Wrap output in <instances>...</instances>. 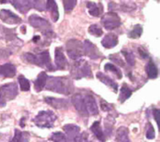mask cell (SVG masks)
I'll return each mask as SVG.
<instances>
[{
    "mask_svg": "<svg viewBox=\"0 0 160 142\" xmlns=\"http://www.w3.org/2000/svg\"><path fill=\"white\" fill-rule=\"evenodd\" d=\"M30 135L28 132H22L18 129L14 131V137L9 142H29Z\"/></svg>",
    "mask_w": 160,
    "mask_h": 142,
    "instance_id": "4316f807",
    "label": "cell"
},
{
    "mask_svg": "<svg viewBox=\"0 0 160 142\" xmlns=\"http://www.w3.org/2000/svg\"><path fill=\"white\" fill-rule=\"evenodd\" d=\"M6 104H7V102L3 99V97L1 96V95H0V108H4V107H6Z\"/></svg>",
    "mask_w": 160,
    "mask_h": 142,
    "instance_id": "ee69618b",
    "label": "cell"
},
{
    "mask_svg": "<svg viewBox=\"0 0 160 142\" xmlns=\"http://www.w3.org/2000/svg\"><path fill=\"white\" fill-rule=\"evenodd\" d=\"M145 70H146V73H147V76L149 79H152V80H155L158 78V68L157 66V65L155 64V62L150 59L149 62L147 63L146 66H145Z\"/></svg>",
    "mask_w": 160,
    "mask_h": 142,
    "instance_id": "d4e9b609",
    "label": "cell"
},
{
    "mask_svg": "<svg viewBox=\"0 0 160 142\" xmlns=\"http://www.w3.org/2000/svg\"><path fill=\"white\" fill-rule=\"evenodd\" d=\"M0 39H5L6 41H14L19 38L16 36L15 29L6 28L0 25Z\"/></svg>",
    "mask_w": 160,
    "mask_h": 142,
    "instance_id": "d6986e66",
    "label": "cell"
},
{
    "mask_svg": "<svg viewBox=\"0 0 160 142\" xmlns=\"http://www.w3.org/2000/svg\"><path fill=\"white\" fill-rule=\"evenodd\" d=\"M12 6L19 10L21 13L25 14L33 7V1H27V0H11L9 1Z\"/></svg>",
    "mask_w": 160,
    "mask_h": 142,
    "instance_id": "9a60e30c",
    "label": "cell"
},
{
    "mask_svg": "<svg viewBox=\"0 0 160 142\" xmlns=\"http://www.w3.org/2000/svg\"><path fill=\"white\" fill-rule=\"evenodd\" d=\"M121 53L124 55L125 60L127 61V63L129 66H135V64H136V58H135L134 53L131 51H129L128 49H123L121 51Z\"/></svg>",
    "mask_w": 160,
    "mask_h": 142,
    "instance_id": "f1b7e54d",
    "label": "cell"
},
{
    "mask_svg": "<svg viewBox=\"0 0 160 142\" xmlns=\"http://www.w3.org/2000/svg\"><path fill=\"white\" fill-rule=\"evenodd\" d=\"M64 4V8L66 12H70L76 6L77 1L76 0H64L63 1Z\"/></svg>",
    "mask_w": 160,
    "mask_h": 142,
    "instance_id": "8d00e7d4",
    "label": "cell"
},
{
    "mask_svg": "<svg viewBox=\"0 0 160 142\" xmlns=\"http://www.w3.org/2000/svg\"><path fill=\"white\" fill-rule=\"evenodd\" d=\"M47 79H48V75L45 72H40L38 74L37 80L34 81V87L37 92H40L45 88Z\"/></svg>",
    "mask_w": 160,
    "mask_h": 142,
    "instance_id": "cb8c5ba5",
    "label": "cell"
},
{
    "mask_svg": "<svg viewBox=\"0 0 160 142\" xmlns=\"http://www.w3.org/2000/svg\"><path fill=\"white\" fill-rule=\"evenodd\" d=\"M33 7L39 11H44L46 9V1H33Z\"/></svg>",
    "mask_w": 160,
    "mask_h": 142,
    "instance_id": "74e56055",
    "label": "cell"
},
{
    "mask_svg": "<svg viewBox=\"0 0 160 142\" xmlns=\"http://www.w3.org/2000/svg\"><path fill=\"white\" fill-rule=\"evenodd\" d=\"M71 103L75 107L76 110L81 114L82 117H88V113L86 111V108L84 105V100H83V95L81 94H75L71 97Z\"/></svg>",
    "mask_w": 160,
    "mask_h": 142,
    "instance_id": "8fae6325",
    "label": "cell"
},
{
    "mask_svg": "<svg viewBox=\"0 0 160 142\" xmlns=\"http://www.w3.org/2000/svg\"><path fill=\"white\" fill-rule=\"evenodd\" d=\"M18 81H19L20 88H21L22 91L27 92V91L30 90V82H29V81L25 77H23L22 75H20L18 77Z\"/></svg>",
    "mask_w": 160,
    "mask_h": 142,
    "instance_id": "d6a6232c",
    "label": "cell"
},
{
    "mask_svg": "<svg viewBox=\"0 0 160 142\" xmlns=\"http://www.w3.org/2000/svg\"><path fill=\"white\" fill-rule=\"evenodd\" d=\"M104 69H105V71H110V72H112V74H114L119 80L122 79V77H123L122 71H121L116 66H114L113 64H111V63L106 64L105 66H104Z\"/></svg>",
    "mask_w": 160,
    "mask_h": 142,
    "instance_id": "4dcf8cb0",
    "label": "cell"
},
{
    "mask_svg": "<svg viewBox=\"0 0 160 142\" xmlns=\"http://www.w3.org/2000/svg\"><path fill=\"white\" fill-rule=\"evenodd\" d=\"M0 19L3 22L8 24H18L22 22V19L8 9L0 10Z\"/></svg>",
    "mask_w": 160,
    "mask_h": 142,
    "instance_id": "7c38bea8",
    "label": "cell"
},
{
    "mask_svg": "<svg viewBox=\"0 0 160 142\" xmlns=\"http://www.w3.org/2000/svg\"><path fill=\"white\" fill-rule=\"evenodd\" d=\"M83 53L85 55H87L89 58L93 59V60H97L102 57L101 52L98 51V49L97 48V46L95 44H93L90 40L86 39L83 42Z\"/></svg>",
    "mask_w": 160,
    "mask_h": 142,
    "instance_id": "9c48e42d",
    "label": "cell"
},
{
    "mask_svg": "<svg viewBox=\"0 0 160 142\" xmlns=\"http://www.w3.org/2000/svg\"><path fill=\"white\" fill-rule=\"evenodd\" d=\"M66 50L68 52V55L72 60H79L83 53V45L82 43L78 39H69L68 40L66 44Z\"/></svg>",
    "mask_w": 160,
    "mask_h": 142,
    "instance_id": "8992f818",
    "label": "cell"
},
{
    "mask_svg": "<svg viewBox=\"0 0 160 142\" xmlns=\"http://www.w3.org/2000/svg\"><path fill=\"white\" fill-rule=\"evenodd\" d=\"M110 59H111L112 61H113L115 64H117V65H119V66H123V67L126 66L125 62L123 61V59H122L118 54H111V55H110Z\"/></svg>",
    "mask_w": 160,
    "mask_h": 142,
    "instance_id": "f35d334b",
    "label": "cell"
},
{
    "mask_svg": "<svg viewBox=\"0 0 160 142\" xmlns=\"http://www.w3.org/2000/svg\"><path fill=\"white\" fill-rule=\"evenodd\" d=\"M137 6L135 3L133 2H128V3H122L120 5V8L121 10H123L124 12H130L134 9H136Z\"/></svg>",
    "mask_w": 160,
    "mask_h": 142,
    "instance_id": "d590c367",
    "label": "cell"
},
{
    "mask_svg": "<svg viewBox=\"0 0 160 142\" xmlns=\"http://www.w3.org/2000/svg\"><path fill=\"white\" fill-rule=\"evenodd\" d=\"M32 41L34 43H38V41H40V37L39 36H35L33 38H32Z\"/></svg>",
    "mask_w": 160,
    "mask_h": 142,
    "instance_id": "f6af8a7d",
    "label": "cell"
},
{
    "mask_svg": "<svg viewBox=\"0 0 160 142\" xmlns=\"http://www.w3.org/2000/svg\"><path fill=\"white\" fill-rule=\"evenodd\" d=\"M55 120L56 115L52 110H42L33 119V122L40 128H52Z\"/></svg>",
    "mask_w": 160,
    "mask_h": 142,
    "instance_id": "5b68a950",
    "label": "cell"
},
{
    "mask_svg": "<svg viewBox=\"0 0 160 142\" xmlns=\"http://www.w3.org/2000/svg\"><path fill=\"white\" fill-rule=\"evenodd\" d=\"M16 75V67L11 63H6L0 66V77L12 78Z\"/></svg>",
    "mask_w": 160,
    "mask_h": 142,
    "instance_id": "2e32d148",
    "label": "cell"
},
{
    "mask_svg": "<svg viewBox=\"0 0 160 142\" xmlns=\"http://www.w3.org/2000/svg\"><path fill=\"white\" fill-rule=\"evenodd\" d=\"M132 92L133 91L128 86L127 83H123L122 88H121V93H120V95H119V101L121 103H124L126 100H128L131 96Z\"/></svg>",
    "mask_w": 160,
    "mask_h": 142,
    "instance_id": "83f0119b",
    "label": "cell"
},
{
    "mask_svg": "<svg viewBox=\"0 0 160 142\" xmlns=\"http://www.w3.org/2000/svg\"><path fill=\"white\" fill-rule=\"evenodd\" d=\"M156 137V134H155V129L153 127V125L151 124H148V128H147V131H146V138L148 140H154Z\"/></svg>",
    "mask_w": 160,
    "mask_h": 142,
    "instance_id": "60d3db41",
    "label": "cell"
},
{
    "mask_svg": "<svg viewBox=\"0 0 160 142\" xmlns=\"http://www.w3.org/2000/svg\"><path fill=\"white\" fill-rule=\"evenodd\" d=\"M54 62H55V69L58 70H65L68 66V62L64 54L63 48L57 47L54 51Z\"/></svg>",
    "mask_w": 160,
    "mask_h": 142,
    "instance_id": "30bf717a",
    "label": "cell"
},
{
    "mask_svg": "<svg viewBox=\"0 0 160 142\" xmlns=\"http://www.w3.org/2000/svg\"><path fill=\"white\" fill-rule=\"evenodd\" d=\"M116 142H131L128 137V129L121 126L116 131Z\"/></svg>",
    "mask_w": 160,
    "mask_h": 142,
    "instance_id": "484cf974",
    "label": "cell"
},
{
    "mask_svg": "<svg viewBox=\"0 0 160 142\" xmlns=\"http://www.w3.org/2000/svg\"><path fill=\"white\" fill-rule=\"evenodd\" d=\"M88 32L92 36H95V37H98L103 35V30H102V28L98 24H92V25H90L89 28H88Z\"/></svg>",
    "mask_w": 160,
    "mask_h": 142,
    "instance_id": "836d02e7",
    "label": "cell"
},
{
    "mask_svg": "<svg viewBox=\"0 0 160 142\" xmlns=\"http://www.w3.org/2000/svg\"><path fill=\"white\" fill-rule=\"evenodd\" d=\"M101 44L106 49H112L118 44V37L115 34L110 33L103 37Z\"/></svg>",
    "mask_w": 160,
    "mask_h": 142,
    "instance_id": "44dd1931",
    "label": "cell"
},
{
    "mask_svg": "<svg viewBox=\"0 0 160 142\" xmlns=\"http://www.w3.org/2000/svg\"><path fill=\"white\" fill-rule=\"evenodd\" d=\"M70 76L72 79L81 80L82 78H92V69L89 63L85 60H77L70 66Z\"/></svg>",
    "mask_w": 160,
    "mask_h": 142,
    "instance_id": "277c9868",
    "label": "cell"
},
{
    "mask_svg": "<svg viewBox=\"0 0 160 142\" xmlns=\"http://www.w3.org/2000/svg\"><path fill=\"white\" fill-rule=\"evenodd\" d=\"M50 140L52 142H68L66 136L62 132H54L51 135Z\"/></svg>",
    "mask_w": 160,
    "mask_h": 142,
    "instance_id": "e575fe53",
    "label": "cell"
},
{
    "mask_svg": "<svg viewBox=\"0 0 160 142\" xmlns=\"http://www.w3.org/2000/svg\"><path fill=\"white\" fill-rule=\"evenodd\" d=\"M22 59L29 64L36 65L42 68H45L48 71H54L56 70L54 66L52 64L50 53L47 50L38 51V53L32 52H25L22 55Z\"/></svg>",
    "mask_w": 160,
    "mask_h": 142,
    "instance_id": "3957f363",
    "label": "cell"
},
{
    "mask_svg": "<svg viewBox=\"0 0 160 142\" xmlns=\"http://www.w3.org/2000/svg\"><path fill=\"white\" fill-rule=\"evenodd\" d=\"M86 7L88 8L89 14L94 17H99L103 13V6L102 3H95V2H86Z\"/></svg>",
    "mask_w": 160,
    "mask_h": 142,
    "instance_id": "ffe728a7",
    "label": "cell"
},
{
    "mask_svg": "<svg viewBox=\"0 0 160 142\" xmlns=\"http://www.w3.org/2000/svg\"><path fill=\"white\" fill-rule=\"evenodd\" d=\"M45 88L49 91L61 94L70 95L74 91V85L70 79L67 77H49L46 81Z\"/></svg>",
    "mask_w": 160,
    "mask_h": 142,
    "instance_id": "6da1fadb",
    "label": "cell"
},
{
    "mask_svg": "<svg viewBox=\"0 0 160 142\" xmlns=\"http://www.w3.org/2000/svg\"><path fill=\"white\" fill-rule=\"evenodd\" d=\"M114 122H115V119L112 115H110L107 117L106 121H105V132H106V137H110L112 133V130H113V125H114ZM104 132V134H105Z\"/></svg>",
    "mask_w": 160,
    "mask_h": 142,
    "instance_id": "f546056e",
    "label": "cell"
},
{
    "mask_svg": "<svg viewBox=\"0 0 160 142\" xmlns=\"http://www.w3.org/2000/svg\"><path fill=\"white\" fill-rule=\"evenodd\" d=\"M46 9H48L50 11L52 21L57 22L59 19V11H58V7L56 5V2L52 1V0L46 1Z\"/></svg>",
    "mask_w": 160,
    "mask_h": 142,
    "instance_id": "603a6c76",
    "label": "cell"
},
{
    "mask_svg": "<svg viewBox=\"0 0 160 142\" xmlns=\"http://www.w3.org/2000/svg\"><path fill=\"white\" fill-rule=\"evenodd\" d=\"M155 113H154V117H155V119H156V121H157V123L158 122V112H159V110H158V109H156L155 110Z\"/></svg>",
    "mask_w": 160,
    "mask_h": 142,
    "instance_id": "bcb514c9",
    "label": "cell"
},
{
    "mask_svg": "<svg viewBox=\"0 0 160 142\" xmlns=\"http://www.w3.org/2000/svg\"><path fill=\"white\" fill-rule=\"evenodd\" d=\"M73 142H93V141H91V140H89L88 134H87L86 132H83V133L80 134V135H79L75 140H74V141Z\"/></svg>",
    "mask_w": 160,
    "mask_h": 142,
    "instance_id": "ab89813d",
    "label": "cell"
},
{
    "mask_svg": "<svg viewBox=\"0 0 160 142\" xmlns=\"http://www.w3.org/2000/svg\"><path fill=\"white\" fill-rule=\"evenodd\" d=\"M101 23L107 30H113L121 25V19L117 13L110 11L103 15L101 19Z\"/></svg>",
    "mask_w": 160,
    "mask_h": 142,
    "instance_id": "52a82bcc",
    "label": "cell"
},
{
    "mask_svg": "<svg viewBox=\"0 0 160 142\" xmlns=\"http://www.w3.org/2000/svg\"><path fill=\"white\" fill-rule=\"evenodd\" d=\"M138 52H139V55L141 56V58H142V59H146V58L149 57V54L146 51V50L142 48V47L138 48Z\"/></svg>",
    "mask_w": 160,
    "mask_h": 142,
    "instance_id": "7bdbcfd3",
    "label": "cell"
},
{
    "mask_svg": "<svg viewBox=\"0 0 160 142\" xmlns=\"http://www.w3.org/2000/svg\"><path fill=\"white\" fill-rule=\"evenodd\" d=\"M45 102L56 110H67L69 107V100L62 99V98H55V97H45Z\"/></svg>",
    "mask_w": 160,
    "mask_h": 142,
    "instance_id": "5bb4252c",
    "label": "cell"
},
{
    "mask_svg": "<svg viewBox=\"0 0 160 142\" xmlns=\"http://www.w3.org/2000/svg\"><path fill=\"white\" fill-rule=\"evenodd\" d=\"M143 32V29H142V26L141 24H137L134 26V28L128 33V37L130 38H134V39H137L139 37H141L142 34Z\"/></svg>",
    "mask_w": 160,
    "mask_h": 142,
    "instance_id": "1f68e13d",
    "label": "cell"
},
{
    "mask_svg": "<svg viewBox=\"0 0 160 142\" xmlns=\"http://www.w3.org/2000/svg\"><path fill=\"white\" fill-rule=\"evenodd\" d=\"M100 108H101V110L103 111H111L112 110V105L109 104L105 100L101 99V101H100Z\"/></svg>",
    "mask_w": 160,
    "mask_h": 142,
    "instance_id": "b9f144b4",
    "label": "cell"
},
{
    "mask_svg": "<svg viewBox=\"0 0 160 142\" xmlns=\"http://www.w3.org/2000/svg\"><path fill=\"white\" fill-rule=\"evenodd\" d=\"M97 78L101 82H103L106 86H108L110 89H112V92H114V93H117L118 92V84L112 79H111L110 77L106 76L102 72H98L97 73Z\"/></svg>",
    "mask_w": 160,
    "mask_h": 142,
    "instance_id": "e0dca14e",
    "label": "cell"
},
{
    "mask_svg": "<svg viewBox=\"0 0 160 142\" xmlns=\"http://www.w3.org/2000/svg\"><path fill=\"white\" fill-rule=\"evenodd\" d=\"M28 22L30 25L38 31H40L43 35V43L42 46H47L50 45L52 42V39L55 37V34L53 33L52 29L51 23L44 18H41L36 14L31 15L28 18Z\"/></svg>",
    "mask_w": 160,
    "mask_h": 142,
    "instance_id": "7a4b0ae2",
    "label": "cell"
},
{
    "mask_svg": "<svg viewBox=\"0 0 160 142\" xmlns=\"http://www.w3.org/2000/svg\"><path fill=\"white\" fill-rule=\"evenodd\" d=\"M83 100H84V105H85L88 115H98V104L94 95L90 94H86L85 95H83Z\"/></svg>",
    "mask_w": 160,
    "mask_h": 142,
    "instance_id": "4fadbf2b",
    "label": "cell"
},
{
    "mask_svg": "<svg viewBox=\"0 0 160 142\" xmlns=\"http://www.w3.org/2000/svg\"><path fill=\"white\" fill-rule=\"evenodd\" d=\"M0 95L3 99L7 102L14 99L18 95V86L15 82L4 84L0 87Z\"/></svg>",
    "mask_w": 160,
    "mask_h": 142,
    "instance_id": "ba28073f",
    "label": "cell"
},
{
    "mask_svg": "<svg viewBox=\"0 0 160 142\" xmlns=\"http://www.w3.org/2000/svg\"><path fill=\"white\" fill-rule=\"evenodd\" d=\"M63 130L66 132L67 136H68V139L70 140L71 142L74 141V140L80 135V126L78 125H66L63 126Z\"/></svg>",
    "mask_w": 160,
    "mask_h": 142,
    "instance_id": "ac0fdd59",
    "label": "cell"
},
{
    "mask_svg": "<svg viewBox=\"0 0 160 142\" xmlns=\"http://www.w3.org/2000/svg\"><path fill=\"white\" fill-rule=\"evenodd\" d=\"M90 130H91V132L95 135V137H96L99 141L105 142V140H106V136H105V134H104V131H102V129H101L100 122H99V121L95 122V123L91 125Z\"/></svg>",
    "mask_w": 160,
    "mask_h": 142,
    "instance_id": "7402d4cb",
    "label": "cell"
}]
</instances>
